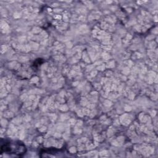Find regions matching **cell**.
<instances>
[{"mask_svg":"<svg viewBox=\"0 0 158 158\" xmlns=\"http://www.w3.org/2000/svg\"><path fill=\"white\" fill-rule=\"evenodd\" d=\"M26 152L25 144L20 141L6 140L1 146V153L14 155L17 157L22 156Z\"/></svg>","mask_w":158,"mask_h":158,"instance_id":"obj_1","label":"cell"}]
</instances>
